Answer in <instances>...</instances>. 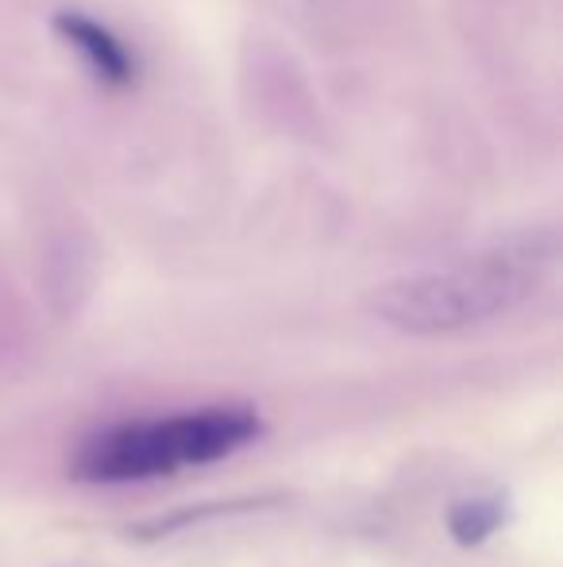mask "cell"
<instances>
[{"mask_svg":"<svg viewBox=\"0 0 563 567\" xmlns=\"http://www.w3.org/2000/svg\"><path fill=\"white\" fill-rule=\"evenodd\" d=\"M556 270V236L525 231L444 270H425L375 290L378 321L409 337H448L525 306Z\"/></svg>","mask_w":563,"mask_h":567,"instance_id":"cell-1","label":"cell"},{"mask_svg":"<svg viewBox=\"0 0 563 567\" xmlns=\"http://www.w3.org/2000/svg\"><path fill=\"white\" fill-rule=\"evenodd\" d=\"M263 436V421L251 405H205V410L136 417L108 425L82 441L70 475L82 483L121 486L178 475L186 467L228 460Z\"/></svg>","mask_w":563,"mask_h":567,"instance_id":"cell-2","label":"cell"},{"mask_svg":"<svg viewBox=\"0 0 563 567\" xmlns=\"http://www.w3.org/2000/svg\"><path fill=\"white\" fill-rule=\"evenodd\" d=\"M54 31L82 54V62L93 70L97 82L113 85V90H124V85L136 82V59L105 23L90 20L82 12H59L54 16Z\"/></svg>","mask_w":563,"mask_h":567,"instance_id":"cell-3","label":"cell"},{"mask_svg":"<svg viewBox=\"0 0 563 567\" xmlns=\"http://www.w3.org/2000/svg\"><path fill=\"white\" fill-rule=\"evenodd\" d=\"M505 517H510L505 494H475V498H463L451 506L448 529L459 545L471 548V545H482L487 537H494L505 525Z\"/></svg>","mask_w":563,"mask_h":567,"instance_id":"cell-4","label":"cell"}]
</instances>
